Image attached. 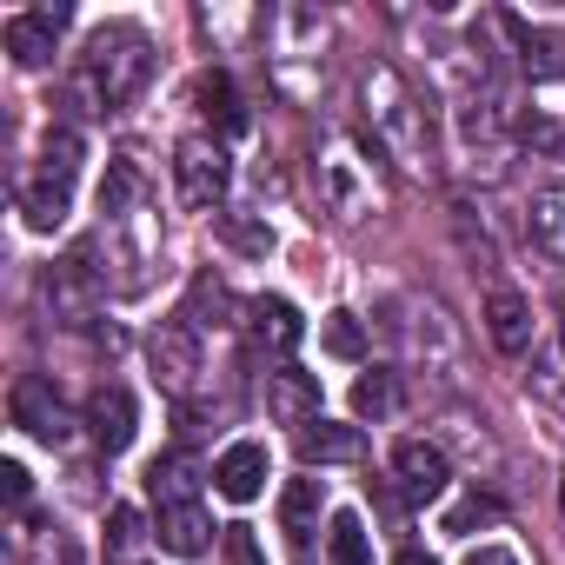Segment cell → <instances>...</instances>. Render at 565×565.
<instances>
[{
	"mask_svg": "<svg viewBox=\"0 0 565 565\" xmlns=\"http://www.w3.org/2000/svg\"><path fill=\"white\" fill-rule=\"evenodd\" d=\"M147 81H153V41H147L134 21L94 28V41H87V54H81V74H74V94H81L94 114H114V107H127Z\"/></svg>",
	"mask_w": 565,
	"mask_h": 565,
	"instance_id": "6da1fadb",
	"label": "cell"
},
{
	"mask_svg": "<svg viewBox=\"0 0 565 565\" xmlns=\"http://www.w3.org/2000/svg\"><path fill=\"white\" fill-rule=\"evenodd\" d=\"M313 180H320V200H327V213H333L340 226H360V220L386 213V200H393L386 167H380V147L347 140V134H333V140L320 147Z\"/></svg>",
	"mask_w": 565,
	"mask_h": 565,
	"instance_id": "7a4b0ae2",
	"label": "cell"
},
{
	"mask_svg": "<svg viewBox=\"0 0 565 565\" xmlns=\"http://www.w3.org/2000/svg\"><path fill=\"white\" fill-rule=\"evenodd\" d=\"M360 100H366V120H373V147L399 153L406 167H426V107L419 94L399 81V67L373 61L360 74Z\"/></svg>",
	"mask_w": 565,
	"mask_h": 565,
	"instance_id": "3957f363",
	"label": "cell"
},
{
	"mask_svg": "<svg viewBox=\"0 0 565 565\" xmlns=\"http://www.w3.org/2000/svg\"><path fill=\"white\" fill-rule=\"evenodd\" d=\"M81 160H87L81 134H74V127H47L41 160H34V173L21 180V213H28L34 233H47V226L67 220V206H74V180H81Z\"/></svg>",
	"mask_w": 565,
	"mask_h": 565,
	"instance_id": "277c9868",
	"label": "cell"
},
{
	"mask_svg": "<svg viewBox=\"0 0 565 565\" xmlns=\"http://www.w3.org/2000/svg\"><path fill=\"white\" fill-rule=\"evenodd\" d=\"M100 300H107V273L94 266V239H81L47 266V313L61 327H94Z\"/></svg>",
	"mask_w": 565,
	"mask_h": 565,
	"instance_id": "5b68a950",
	"label": "cell"
},
{
	"mask_svg": "<svg viewBox=\"0 0 565 565\" xmlns=\"http://www.w3.org/2000/svg\"><path fill=\"white\" fill-rule=\"evenodd\" d=\"M226 186H233V160H226V147H220L213 134H186V140L173 147V193H180V206L206 213V206L226 200Z\"/></svg>",
	"mask_w": 565,
	"mask_h": 565,
	"instance_id": "8992f818",
	"label": "cell"
},
{
	"mask_svg": "<svg viewBox=\"0 0 565 565\" xmlns=\"http://www.w3.org/2000/svg\"><path fill=\"white\" fill-rule=\"evenodd\" d=\"M147 360H153V380H160L173 399H186L193 380H200V333H193L186 320H167V327L147 340Z\"/></svg>",
	"mask_w": 565,
	"mask_h": 565,
	"instance_id": "52a82bcc",
	"label": "cell"
},
{
	"mask_svg": "<svg viewBox=\"0 0 565 565\" xmlns=\"http://www.w3.org/2000/svg\"><path fill=\"white\" fill-rule=\"evenodd\" d=\"M246 340H253V353H266V360H287V353L307 340V320H300L294 300L259 294V300L246 307Z\"/></svg>",
	"mask_w": 565,
	"mask_h": 565,
	"instance_id": "ba28073f",
	"label": "cell"
},
{
	"mask_svg": "<svg viewBox=\"0 0 565 565\" xmlns=\"http://www.w3.org/2000/svg\"><path fill=\"white\" fill-rule=\"evenodd\" d=\"M393 479L406 499H439L452 486V466H446V446L439 439H399L393 446Z\"/></svg>",
	"mask_w": 565,
	"mask_h": 565,
	"instance_id": "9c48e42d",
	"label": "cell"
},
{
	"mask_svg": "<svg viewBox=\"0 0 565 565\" xmlns=\"http://www.w3.org/2000/svg\"><path fill=\"white\" fill-rule=\"evenodd\" d=\"M14 426L34 433L41 446H67L74 439V419H67V406H61V393L47 380H21L14 386Z\"/></svg>",
	"mask_w": 565,
	"mask_h": 565,
	"instance_id": "30bf717a",
	"label": "cell"
},
{
	"mask_svg": "<svg viewBox=\"0 0 565 565\" xmlns=\"http://www.w3.org/2000/svg\"><path fill=\"white\" fill-rule=\"evenodd\" d=\"M266 413H273L279 426L307 433V426L320 419V380H313V373H300V366H279V373H266Z\"/></svg>",
	"mask_w": 565,
	"mask_h": 565,
	"instance_id": "8fae6325",
	"label": "cell"
},
{
	"mask_svg": "<svg viewBox=\"0 0 565 565\" xmlns=\"http://www.w3.org/2000/svg\"><path fill=\"white\" fill-rule=\"evenodd\" d=\"M266 472H273V459H266V446H259V439H233V446L213 459V486H220V499H233V505L259 499Z\"/></svg>",
	"mask_w": 565,
	"mask_h": 565,
	"instance_id": "7c38bea8",
	"label": "cell"
},
{
	"mask_svg": "<svg viewBox=\"0 0 565 565\" xmlns=\"http://www.w3.org/2000/svg\"><path fill=\"white\" fill-rule=\"evenodd\" d=\"M61 28H67V8L14 14V21H8V54H14V67H47L54 47H61Z\"/></svg>",
	"mask_w": 565,
	"mask_h": 565,
	"instance_id": "4fadbf2b",
	"label": "cell"
},
{
	"mask_svg": "<svg viewBox=\"0 0 565 565\" xmlns=\"http://www.w3.org/2000/svg\"><path fill=\"white\" fill-rule=\"evenodd\" d=\"M499 28L512 34L519 67H525L532 81H565V34H558V28H532V21H519V14H499Z\"/></svg>",
	"mask_w": 565,
	"mask_h": 565,
	"instance_id": "5bb4252c",
	"label": "cell"
},
{
	"mask_svg": "<svg viewBox=\"0 0 565 565\" xmlns=\"http://www.w3.org/2000/svg\"><path fill=\"white\" fill-rule=\"evenodd\" d=\"M486 340H492L505 360H525V353H532V307H525L512 287H492V294H486Z\"/></svg>",
	"mask_w": 565,
	"mask_h": 565,
	"instance_id": "9a60e30c",
	"label": "cell"
},
{
	"mask_svg": "<svg viewBox=\"0 0 565 565\" xmlns=\"http://www.w3.org/2000/svg\"><path fill=\"white\" fill-rule=\"evenodd\" d=\"M153 539H160L167 552H180V558H200V552L213 545V519H206L200 499H173V505H160Z\"/></svg>",
	"mask_w": 565,
	"mask_h": 565,
	"instance_id": "2e32d148",
	"label": "cell"
},
{
	"mask_svg": "<svg viewBox=\"0 0 565 565\" xmlns=\"http://www.w3.org/2000/svg\"><path fill=\"white\" fill-rule=\"evenodd\" d=\"M87 426H94L100 452H127V446H134V393H127V386H94Z\"/></svg>",
	"mask_w": 565,
	"mask_h": 565,
	"instance_id": "e0dca14e",
	"label": "cell"
},
{
	"mask_svg": "<svg viewBox=\"0 0 565 565\" xmlns=\"http://www.w3.org/2000/svg\"><path fill=\"white\" fill-rule=\"evenodd\" d=\"M525 233H532V246H539L552 266H565V186H539V193H532Z\"/></svg>",
	"mask_w": 565,
	"mask_h": 565,
	"instance_id": "ac0fdd59",
	"label": "cell"
},
{
	"mask_svg": "<svg viewBox=\"0 0 565 565\" xmlns=\"http://www.w3.org/2000/svg\"><path fill=\"white\" fill-rule=\"evenodd\" d=\"M360 452H366L360 426H333V419H313V426L300 433V459H307V466H353Z\"/></svg>",
	"mask_w": 565,
	"mask_h": 565,
	"instance_id": "d6986e66",
	"label": "cell"
},
{
	"mask_svg": "<svg viewBox=\"0 0 565 565\" xmlns=\"http://www.w3.org/2000/svg\"><path fill=\"white\" fill-rule=\"evenodd\" d=\"M147 492H153V505H173V499H200V479H193V459H180V452H167V459H153V466H147Z\"/></svg>",
	"mask_w": 565,
	"mask_h": 565,
	"instance_id": "ffe728a7",
	"label": "cell"
},
{
	"mask_svg": "<svg viewBox=\"0 0 565 565\" xmlns=\"http://www.w3.org/2000/svg\"><path fill=\"white\" fill-rule=\"evenodd\" d=\"M226 307H233L226 287H220L213 273H200V279H193V294H186V307H180L173 320H186L193 333H206V327H226Z\"/></svg>",
	"mask_w": 565,
	"mask_h": 565,
	"instance_id": "44dd1931",
	"label": "cell"
},
{
	"mask_svg": "<svg viewBox=\"0 0 565 565\" xmlns=\"http://www.w3.org/2000/svg\"><path fill=\"white\" fill-rule=\"evenodd\" d=\"M393 406H399V380L386 366H373V373L353 380V413L360 419H393Z\"/></svg>",
	"mask_w": 565,
	"mask_h": 565,
	"instance_id": "7402d4cb",
	"label": "cell"
},
{
	"mask_svg": "<svg viewBox=\"0 0 565 565\" xmlns=\"http://www.w3.org/2000/svg\"><path fill=\"white\" fill-rule=\"evenodd\" d=\"M327 565H373V532H366L353 512L333 519V532H327Z\"/></svg>",
	"mask_w": 565,
	"mask_h": 565,
	"instance_id": "603a6c76",
	"label": "cell"
},
{
	"mask_svg": "<svg viewBox=\"0 0 565 565\" xmlns=\"http://www.w3.org/2000/svg\"><path fill=\"white\" fill-rule=\"evenodd\" d=\"M140 545H147V519H140L134 505H114V512H107V558H114V565H134Z\"/></svg>",
	"mask_w": 565,
	"mask_h": 565,
	"instance_id": "cb8c5ba5",
	"label": "cell"
},
{
	"mask_svg": "<svg viewBox=\"0 0 565 565\" xmlns=\"http://www.w3.org/2000/svg\"><path fill=\"white\" fill-rule=\"evenodd\" d=\"M279 519H287V532L307 545L313 539V519H320V479H294L287 499H279Z\"/></svg>",
	"mask_w": 565,
	"mask_h": 565,
	"instance_id": "d4e9b609",
	"label": "cell"
},
{
	"mask_svg": "<svg viewBox=\"0 0 565 565\" xmlns=\"http://www.w3.org/2000/svg\"><path fill=\"white\" fill-rule=\"evenodd\" d=\"M220 239H226V246H239V253H253V259H266V253H273V226H266V220H253V213H220Z\"/></svg>",
	"mask_w": 565,
	"mask_h": 565,
	"instance_id": "484cf974",
	"label": "cell"
},
{
	"mask_svg": "<svg viewBox=\"0 0 565 565\" xmlns=\"http://www.w3.org/2000/svg\"><path fill=\"white\" fill-rule=\"evenodd\" d=\"M472 525H499V499H492V492H466V499L446 512V532H452V539H466Z\"/></svg>",
	"mask_w": 565,
	"mask_h": 565,
	"instance_id": "4316f807",
	"label": "cell"
},
{
	"mask_svg": "<svg viewBox=\"0 0 565 565\" xmlns=\"http://www.w3.org/2000/svg\"><path fill=\"white\" fill-rule=\"evenodd\" d=\"M200 100H206V114H213L226 134H239V127H246V114H239V100H233V81H226V74L200 81Z\"/></svg>",
	"mask_w": 565,
	"mask_h": 565,
	"instance_id": "83f0119b",
	"label": "cell"
},
{
	"mask_svg": "<svg viewBox=\"0 0 565 565\" xmlns=\"http://www.w3.org/2000/svg\"><path fill=\"white\" fill-rule=\"evenodd\" d=\"M327 353H340V360H366V327H360L353 313H333V320H327Z\"/></svg>",
	"mask_w": 565,
	"mask_h": 565,
	"instance_id": "f1b7e54d",
	"label": "cell"
},
{
	"mask_svg": "<svg viewBox=\"0 0 565 565\" xmlns=\"http://www.w3.org/2000/svg\"><path fill=\"white\" fill-rule=\"evenodd\" d=\"M0 486H8V505H28V492H34V479H28V466H21V459L0 466Z\"/></svg>",
	"mask_w": 565,
	"mask_h": 565,
	"instance_id": "f546056e",
	"label": "cell"
},
{
	"mask_svg": "<svg viewBox=\"0 0 565 565\" xmlns=\"http://www.w3.org/2000/svg\"><path fill=\"white\" fill-rule=\"evenodd\" d=\"M459 565H519V558H512L505 545H472V552H466Z\"/></svg>",
	"mask_w": 565,
	"mask_h": 565,
	"instance_id": "4dcf8cb0",
	"label": "cell"
},
{
	"mask_svg": "<svg viewBox=\"0 0 565 565\" xmlns=\"http://www.w3.org/2000/svg\"><path fill=\"white\" fill-rule=\"evenodd\" d=\"M233 565H259V545L246 539V525H233Z\"/></svg>",
	"mask_w": 565,
	"mask_h": 565,
	"instance_id": "1f68e13d",
	"label": "cell"
},
{
	"mask_svg": "<svg viewBox=\"0 0 565 565\" xmlns=\"http://www.w3.org/2000/svg\"><path fill=\"white\" fill-rule=\"evenodd\" d=\"M393 565H439V558H433V552H419V545H399V552H393Z\"/></svg>",
	"mask_w": 565,
	"mask_h": 565,
	"instance_id": "d6a6232c",
	"label": "cell"
},
{
	"mask_svg": "<svg viewBox=\"0 0 565 565\" xmlns=\"http://www.w3.org/2000/svg\"><path fill=\"white\" fill-rule=\"evenodd\" d=\"M558 340H565V294H558Z\"/></svg>",
	"mask_w": 565,
	"mask_h": 565,
	"instance_id": "836d02e7",
	"label": "cell"
}]
</instances>
